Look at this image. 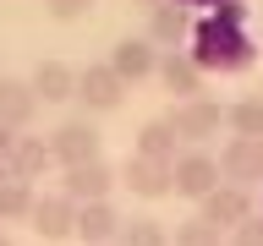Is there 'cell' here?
<instances>
[{
	"mask_svg": "<svg viewBox=\"0 0 263 246\" xmlns=\"http://www.w3.org/2000/svg\"><path fill=\"white\" fill-rule=\"evenodd\" d=\"M236 22H241V6L230 0L225 6V22L214 16V22H203V33H197V71L203 66H219V71H241L247 60H252V49H247V38L236 33Z\"/></svg>",
	"mask_w": 263,
	"mask_h": 246,
	"instance_id": "6da1fadb",
	"label": "cell"
},
{
	"mask_svg": "<svg viewBox=\"0 0 263 246\" xmlns=\"http://www.w3.org/2000/svg\"><path fill=\"white\" fill-rule=\"evenodd\" d=\"M99 142H104V137H99V126L93 120H61V126L49 131V159H61L66 170H77V164H93L99 159Z\"/></svg>",
	"mask_w": 263,
	"mask_h": 246,
	"instance_id": "7a4b0ae2",
	"label": "cell"
},
{
	"mask_svg": "<svg viewBox=\"0 0 263 246\" xmlns=\"http://www.w3.org/2000/svg\"><path fill=\"white\" fill-rule=\"evenodd\" d=\"M214 186H219V164H214V153H203V148H192V153H181V159L170 164V192L203 202Z\"/></svg>",
	"mask_w": 263,
	"mask_h": 246,
	"instance_id": "3957f363",
	"label": "cell"
},
{
	"mask_svg": "<svg viewBox=\"0 0 263 246\" xmlns=\"http://www.w3.org/2000/svg\"><path fill=\"white\" fill-rule=\"evenodd\" d=\"M110 186H115V170H110L104 159H93V164H77V170H66L61 197L71 202V208H88V202H110Z\"/></svg>",
	"mask_w": 263,
	"mask_h": 246,
	"instance_id": "277c9868",
	"label": "cell"
},
{
	"mask_svg": "<svg viewBox=\"0 0 263 246\" xmlns=\"http://www.w3.org/2000/svg\"><path fill=\"white\" fill-rule=\"evenodd\" d=\"M219 180H230L236 192H247V186H258L263 180V142H241V137H230V148L219 153Z\"/></svg>",
	"mask_w": 263,
	"mask_h": 246,
	"instance_id": "5b68a950",
	"label": "cell"
},
{
	"mask_svg": "<svg viewBox=\"0 0 263 246\" xmlns=\"http://www.w3.org/2000/svg\"><path fill=\"white\" fill-rule=\"evenodd\" d=\"M219 126H225V110H219L214 98H186V104H176V115H170V131L186 137V142H203V137H214Z\"/></svg>",
	"mask_w": 263,
	"mask_h": 246,
	"instance_id": "8992f818",
	"label": "cell"
},
{
	"mask_svg": "<svg viewBox=\"0 0 263 246\" xmlns=\"http://www.w3.org/2000/svg\"><path fill=\"white\" fill-rule=\"evenodd\" d=\"M71 98H82L93 115H110L121 98H126V88H121V77H115L110 66H88V71H77V93Z\"/></svg>",
	"mask_w": 263,
	"mask_h": 246,
	"instance_id": "52a82bcc",
	"label": "cell"
},
{
	"mask_svg": "<svg viewBox=\"0 0 263 246\" xmlns=\"http://www.w3.org/2000/svg\"><path fill=\"white\" fill-rule=\"evenodd\" d=\"M203 224L214 230H236L241 219H252V202H247V192H236V186H214L209 197H203V213H197Z\"/></svg>",
	"mask_w": 263,
	"mask_h": 246,
	"instance_id": "ba28073f",
	"label": "cell"
},
{
	"mask_svg": "<svg viewBox=\"0 0 263 246\" xmlns=\"http://www.w3.org/2000/svg\"><path fill=\"white\" fill-rule=\"evenodd\" d=\"M104 66H110L115 77H121V88H126V82H143L148 71L159 66V55H154L148 38H121V44L110 49V60H104Z\"/></svg>",
	"mask_w": 263,
	"mask_h": 246,
	"instance_id": "9c48e42d",
	"label": "cell"
},
{
	"mask_svg": "<svg viewBox=\"0 0 263 246\" xmlns=\"http://www.w3.org/2000/svg\"><path fill=\"white\" fill-rule=\"evenodd\" d=\"M33 230L44 235V241H66L71 235V224H77V208L66 202V197H33Z\"/></svg>",
	"mask_w": 263,
	"mask_h": 246,
	"instance_id": "30bf717a",
	"label": "cell"
},
{
	"mask_svg": "<svg viewBox=\"0 0 263 246\" xmlns=\"http://www.w3.org/2000/svg\"><path fill=\"white\" fill-rule=\"evenodd\" d=\"M115 180L132 186L137 197H164V192H170V164H154V159H137V153H132Z\"/></svg>",
	"mask_w": 263,
	"mask_h": 246,
	"instance_id": "8fae6325",
	"label": "cell"
},
{
	"mask_svg": "<svg viewBox=\"0 0 263 246\" xmlns=\"http://www.w3.org/2000/svg\"><path fill=\"white\" fill-rule=\"evenodd\" d=\"M33 110H39V98H33L28 82L0 77V126H6V131H22V126L33 120Z\"/></svg>",
	"mask_w": 263,
	"mask_h": 246,
	"instance_id": "7c38bea8",
	"label": "cell"
},
{
	"mask_svg": "<svg viewBox=\"0 0 263 246\" xmlns=\"http://www.w3.org/2000/svg\"><path fill=\"white\" fill-rule=\"evenodd\" d=\"M33 98H44V104H66V98L77 93V71L61 60H39V71H33Z\"/></svg>",
	"mask_w": 263,
	"mask_h": 246,
	"instance_id": "4fadbf2b",
	"label": "cell"
},
{
	"mask_svg": "<svg viewBox=\"0 0 263 246\" xmlns=\"http://www.w3.org/2000/svg\"><path fill=\"white\" fill-rule=\"evenodd\" d=\"M154 71L164 77V88H170V93H181V104H186V98H197V88H203V71H197L192 55H181V49H170Z\"/></svg>",
	"mask_w": 263,
	"mask_h": 246,
	"instance_id": "5bb4252c",
	"label": "cell"
},
{
	"mask_svg": "<svg viewBox=\"0 0 263 246\" xmlns=\"http://www.w3.org/2000/svg\"><path fill=\"white\" fill-rule=\"evenodd\" d=\"M6 170H11V180H39L49 170V148H44V137H16V148H11V159H6Z\"/></svg>",
	"mask_w": 263,
	"mask_h": 246,
	"instance_id": "9a60e30c",
	"label": "cell"
},
{
	"mask_svg": "<svg viewBox=\"0 0 263 246\" xmlns=\"http://www.w3.org/2000/svg\"><path fill=\"white\" fill-rule=\"evenodd\" d=\"M115 230H121V219H115L110 202H88V208H77L71 235H82L88 246H104V241H115Z\"/></svg>",
	"mask_w": 263,
	"mask_h": 246,
	"instance_id": "2e32d148",
	"label": "cell"
},
{
	"mask_svg": "<svg viewBox=\"0 0 263 246\" xmlns=\"http://www.w3.org/2000/svg\"><path fill=\"white\" fill-rule=\"evenodd\" d=\"M137 159L176 164V131H170V120H148V126L137 131Z\"/></svg>",
	"mask_w": 263,
	"mask_h": 246,
	"instance_id": "e0dca14e",
	"label": "cell"
},
{
	"mask_svg": "<svg viewBox=\"0 0 263 246\" xmlns=\"http://www.w3.org/2000/svg\"><path fill=\"white\" fill-rule=\"evenodd\" d=\"M148 33H154V44H170V49H176L181 38H186V6H176V0L154 6V22H148Z\"/></svg>",
	"mask_w": 263,
	"mask_h": 246,
	"instance_id": "ac0fdd59",
	"label": "cell"
},
{
	"mask_svg": "<svg viewBox=\"0 0 263 246\" xmlns=\"http://www.w3.org/2000/svg\"><path fill=\"white\" fill-rule=\"evenodd\" d=\"M225 126L241 137V142H263V104L258 98H241V104H230L225 110Z\"/></svg>",
	"mask_w": 263,
	"mask_h": 246,
	"instance_id": "d6986e66",
	"label": "cell"
},
{
	"mask_svg": "<svg viewBox=\"0 0 263 246\" xmlns=\"http://www.w3.org/2000/svg\"><path fill=\"white\" fill-rule=\"evenodd\" d=\"M115 246H170V230L159 219H121Z\"/></svg>",
	"mask_w": 263,
	"mask_h": 246,
	"instance_id": "ffe728a7",
	"label": "cell"
},
{
	"mask_svg": "<svg viewBox=\"0 0 263 246\" xmlns=\"http://www.w3.org/2000/svg\"><path fill=\"white\" fill-rule=\"evenodd\" d=\"M33 213V186L11 180V186H0V219H28Z\"/></svg>",
	"mask_w": 263,
	"mask_h": 246,
	"instance_id": "44dd1931",
	"label": "cell"
},
{
	"mask_svg": "<svg viewBox=\"0 0 263 246\" xmlns=\"http://www.w3.org/2000/svg\"><path fill=\"white\" fill-rule=\"evenodd\" d=\"M176 246H219V230L203 219H181L176 224Z\"/></svg>",
	"mask_w": 263,
	"mask_h": 246,
	"instance_id": "7402d4cb",
	"label": "cell"
},
{
	"mask_svg": "<svg viewBox=\"0 0 263 246\" xmlns=\"http://www.w3.org/2000/svg\"><path fill=\"white\" fill-rule=\"evenodd\" d=\"M44 6H49V16H55V22H77V16L93 11V0H44Z\"/></svg>",
	"mask_w": 263,
	"mask_h": 246,
	"instance_id": "603a6c76",
	"label": "cell"
},
{
	"mask_svg": "<svg viewBox=\"0 0 263 246\" xmlns=\"http://www.w3.org/2000/svg\"><path fill=\"white\" fill-rule=\"evenodd\" d=\"M230 246H263V219H241L230 230Z\"/></svg>",
	"mask_w": 263,
	"mask_h": 246,
	"instance_id": "cb8c5ba5",
	"label": "cell"
},
{
	"mask_svg": "<svg viewBox=\"0 0 263 246\" xmlns=\"http://www.w3.org/2000/svg\"><path fill=\"white\" fill-rule=\"evenodd\" d=\"M11 148H16V131H6V126H0V164L11 159Z\"/></svg>",
	"mask_w": 263,
	"mask_h": 246,
	"instance_id": "d4e9b609",
	"label": "cell"
},
{
	"mask_svg": "<svg viewBox=\"0 0 263 246\" xmlns=\"http://www.w3.org/2000/svg\"><path fill=\"white\" fill-rule=\"evenodd\" d=\"M0 186H11V170H6V164H0Z\"/></svg>",
	"mask_w": 263,
	"mask_h": 246,
	"instance_id": "484cf974",
	"label": "cell"
},
{
	"mask_svg": "<svg viewBox=\"0 0 263 246\" xmlns=\"http://www.w3.org/2000/svg\"><path fill=\"white\" fill-rule=\"evenodd\" d=\"M0 246H16V241H6V235H0Z\"/></svg>",
	"mask_w": 263,
	"mask_h": 246,
	"instance_id": "4316f807",
	"label": "cell"
},
{
	"mask_svg": "<svg viewBox=\"0 0 263 246\" xmlns=\"http://www.w3.org/2000/svg\"><path fill=\"white\" fill-rule=\"evenodd\" d=\"M258 104H263V98H258Z\"/></svg>",
	"mask_w": 263,
	"mask_h": 246,
	"instance_id": "83f0119b",
	"label": "cell"
}]
</instances>
